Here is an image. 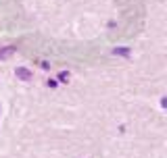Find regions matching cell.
Returning a JSON list of instances; mask_svg holds the SVG:
<instances>
[{"label": "cell", "instance_id": "1", "mask_svg": "<svg viewBox=\"0 0 167 158\" xmlns=\"http://www.w3.org/2000/svg\"><path fill=\"white\" fill-rule=\"evenodd\" d=\"M15 77L21 79V81H29L34 77V73H32V69H27V67H17L15 69Z\"/></svg>", "mask_w": 167, "mask_h": 158}, {"label": "cell", "instance_id": "2", "mask_svg": "<svg viewBox=\"0 0 167 158\" xmlns=\"http://www.w3.org/2000/svg\"><path fill=\"white\" fill-rule=\"evenodd\" d=\"M13 52H17L15 46H6V48H0V58H8Z\"/></svg>", "mask_w": 167, "mask_h": 158}, {"label": "cell", "instance_id": "3", "mask_svg": "<svg viewBox=\"0 0 167 158\" xmlns=\"http://www.w3.org/2000/svg\"><path fill=\"white\" fill-rule=\"evenodd\" d=\"M130 48H123V46H119V48H115V50H113V54H117V56H123V58H128V56H130Z\"/></svg>", "mask_w": 167, "mask_h": 158}, {"label": "cell", "instance_id": "4", "mask_svg": "<svg viewBox=\"0 0 167 158\" xmlns=\"http://www.w3.org/2000/svg\"><path fill=\"white\" fill-rule=\"evenodd\" d=\"M58 81H63V83H67V81H69V73H67V71H63V73H58Z\"/></svg>", "mask_w": 167, "mask_h": 158}, {"label": "cell", "instance_id": "5", "mask_svg": "<svg viewBox=\"0 0 167 158\" xmlns=\"http://www.w3.org/2000/svg\"><path fill=\"white\" fill-rule=\"evenodd\" d=\"M48 88H58V83H56V79H48Z\"/></svg>", "mask_w": 167, "mask_h": 158}]
</instances>
